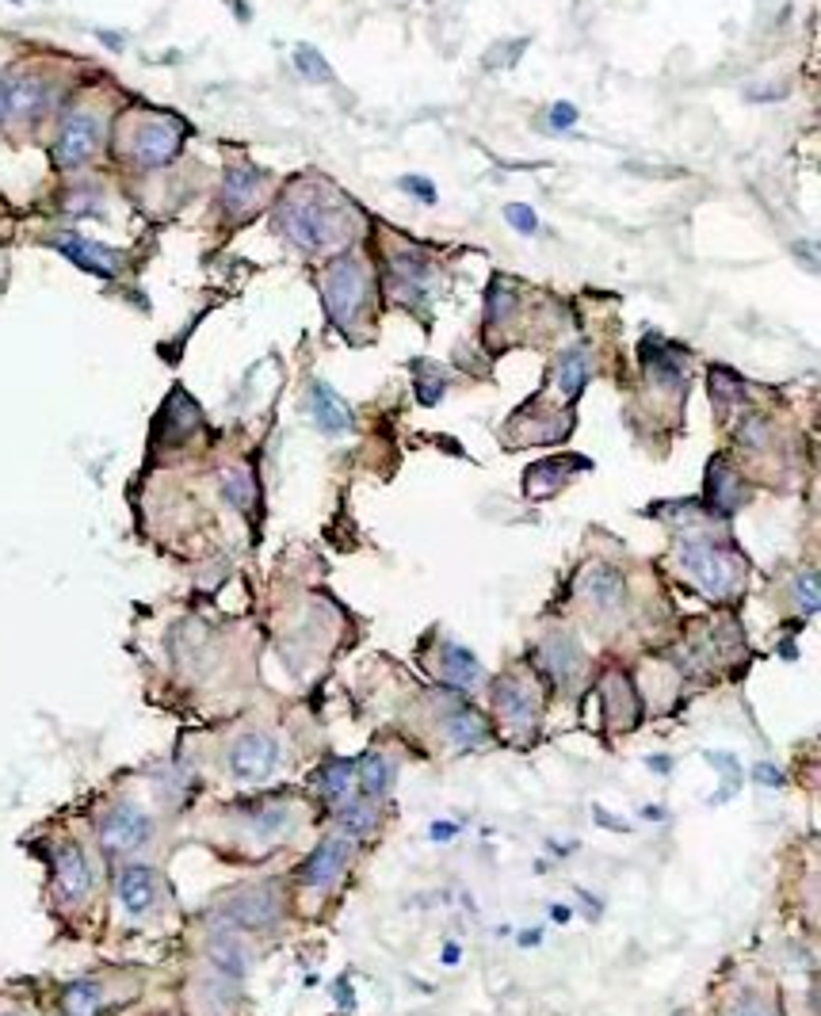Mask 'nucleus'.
I'll use <instances>...</instances> for the list:
<instances>
[{"instance_id":"obj_1","label":"nucleus","mask_w":821,"mask_h":1016,"mask_svg":"<svg viewBox=\"0 0 821 1016\" xmlns=\"http://www.w3.org/2000/svg\"><path fill=\"white\" fill-rule=\"evenodd\" d=\"M680 566L707 597H733L741 589V577H746V566L730 547H719V542L707 539L685 542L680 547Z\"/></svg>"},{"instance_id":"obj_2","label":"nucleus","mask_w":821,"mask_h":1016,"mask_svg":"<svg viewBox=\"0 0 821 1016\" xmlns=\"http://www.w3.org/2000/svg\"><path fill=\"white\" fill-rule=\"evenodd\" d=\"M322 291H325L328 317H333L341 329H348V325L363 314V306H367V268H363L359 261H352V256H344V261H336L333 268H328Z\"/></svg>"},{"instance_id":"obj_3","label":"nucleus","mask_w":821,"mask_h":1016,"mask_svg":"<svg viewBox=\"0 0 821 1016\" xmlns=\"http://www.w3.org/2000/svg\"><path fill=\"white\" fill-rule=\"evenodd\" d=\"M153 841V822L134 803H119L103 814L100 845L108 856H138Z\"/></svg>"},{"instance_id":"obj_4","label":"nucleus","mask_w":821,"mask_h":1016,"mask_svg":"<svg viewBox=\"0 0 821 1016\" xmlns=\"http://www.w3.org/2000/svg\"><path fill=\"white\" fill-rule=\"evenodd\" d=\"M280 230L302 248H322L325 241L333 237L336 222L317 200H310V195H291V200L280 206Z\"/></svg>"},{"instance_id":"obj_5","label":"nucleus","mask_w":821,"mask_h":1016,"mask_svg":"<svg viewBox=\"0 0 821 1016\" xmlns=\"http://www.w3.org/2000/svg\"><path fill=\"white\" fill-rule=\"evenodd\" d=\"M493 703H497L500 719L513 730H535L539 719V688L531 684V677H500L493 688Z\"/></svg>"},{"instance_id":"obj_6","label":"nucleus","mask_w":821,"mask_h":1016,"mask_svg":"<svg viewBox=\"0 0 821 1016\" xmlns=\"http://www.w3.org/2000/svg\"><path fill=\"white\" fill-rule=\"evenodd\" d=\"M100 150V119L92 111H73V115L62 123V134H58V165L62 169H81L97 158Z\"/></svg>"},{"instance_id":"obj_7","label":"nucleus","mask_w":821,"mask_h":1016,"mask_svg":"<svg viewBox=\"0 0 821 1016\" xmlns=\"http://www.w3.org/2000/svg\"><path fill=\"white\" fill-rule=\"evenodd\" d=\"M275 764H280V742L272 734H245L230 749V772L237 780L261 783L272 776Z\"/></svg>"},{"instance_id":"obj_8","label":"nucleus","mask_w":821,"mask_h":1016,"mask_svg":"<svg viewBox=\"0 0 821 1016\" xmlns=\"http://www.w3.org/2000/svg\"><path fill=\"white\" fill-rule=\"evenodd\" d=\"M54 891L62 902H84L92 894V864L89 852L77 841H65L54 852Z\"/></svg>"},{"instance_id":"obj_9","label":"nucleus","mask_w":821,"mask_h":1016,"mask_svg":"<svg viewBox=\"0 0 821 1016\" xmlns=\"http://www.w3.org/2000/svg\"><path fill=\"white\" fill-rule=\"evenodd\" d=\"M180 138H184V126L180 123H172V119H150V123L138 126L131 150L142 165L158 169V165H169V161L176 158Z\"/></svg>"},{"instance_id":"obj_10","label":"nucleus","mask_w":821,"mask_h":1016,"mask_svg":"<svg viewBox=\"0 0 821 1016\" xmlns=\"http://www.w3.org/2000/svg\"><path fill=\"white\" fill-rule=\"evenodd\" d=\"M222 917L233 921V925H241V928H267L275 917H280V894H275L272 886L241 891L226 902Z\"/></svg>"},{"instance_id":"obj_11","label":"nucleus","mask_w":821,"mask_h":1016,"mask_svg":"<svg viewBox=\"0 0 821 1016\" xmlns=\"http://www.w3.org/2000/svg\"><path fill=\"white\" fill-rule=\"evenodd\" d=\"M115 894H119V906H123L126 914L142 917V914H150V910L161 902V880H158V872H153V867L131 864V867H123V872H119Z\"/></svg>"},{"instance_id":"obj_12","label":"nucleus","mask_w":821,"mask_h":1016,"mask_svg":"<svg viewBox=\"0 0 821 1016\" xmlns=\"http://www.w3.org/2000/svg\"><path fill=\"white\" fill-rule=\"evenodd\" d=\"M54 245L62 248V253L81 272L103 275V280L119 275V253H115V248H103V245H97V241H89V237H81V234H62V237H54Z\"/></svg>"},{"instance_id":"obj_13","label":"nucleus","mask_w":821,"mask_h":1016,"mask_svg":"<svg viewBox=\"0 0 821 1016\" xmlns=\"http://www.w3.org/2000/svg\"><path fill=\"white\" fill-rule=\"evenodd\" d=\"M4 108L16 119H39L50 111V84L34 73H23L16 81H4Z\"/></svg>"},{"instance_id":"obj_14","label":"nucleus","mask_w":821,"mask_h":1016,"mask_svg":"<svg viewBox=\"0 0 821 1016\" xmlns=\"http://www.w3.org/2000/svg\"><path fill=\"white\" fill-rule=\"evenodd\" d=\"M581 597L589 600L596 611H619L627 604V581L611 566H589L581 573Z\"/></svg>"},{"instance_id":"obj_15","label":"nucleus","mask_w":821,"mask_h":1016,"mask_svg":"<svg viewBox=\"0 0 821 1016\" xmlns=\"http://www.w3.org/2000/svg\"><path fill=\"white\" fill-rule=\"evenodd\" d=\"M352 856V845L341 837H328L322 849L314 852V856L306 860V867H302V883L306 886H333L341 880L344 864H348Z\"/></svg>"},{"instance_id":"obj_16","label":"nucleus","mask_w":821,"mask_h":1016,"mask_svg":"<svg viewBox=\"0 0 821 1016\" xmlns=\"http://www.w3.org/2000/svg\"><path fill=\"white\" fill-rule=\"evenodd\" d=\"M310 413H314V420L328 436H341L352 428V409L344 406L341 394L325 383H314V390H310Z\"/></svg>"},{"instance_id":"obj_17","label":"nucleus","mask_w":821,"mask_h":1016,"mask_svg":"<svg viewBox=\"0 0 821 1016\" xmlns=\"http://www.w3.org/2000/svg\"><path fill=\"white\" fill-rule=\"evenodd\" d=\"M436 669H439V677L452 680V684H459V688H478L482 684L478 658H474L470 650H463V646H455V642H447L444 650H439Z\"/></svg>"},{"instance_id":"obj_18","label":"nucleus","mask_w":821,"mask_h":1016,"mask_svg":"<svg viewBox=\"0 0 821 1016\" xmlns=\"http://www.w3.org/2000/svg\"><path fill=\"white\" fill-rule=\"evenodd\" d=\"M432 283V264L420 253H402L394 256V287L402 298H420Z\"/></svg>"},{"instance_id":"obj_19","label":"nucleus","mask_w":821,"mask_h":1016,"mask_svg":"<svg viewBox=\"0 0 821 1016\" xmlns=\"http://www.w3.org/2000/svg\"><path fill=\"white\" fill-rule=\"evenodd\" d=\"M447 738L455 745H482L489 738V722L474 708H455L452 719H447Z\"/></svg>"},{"instance_id":"obj_20","label":"nucleus","mask_w":821,"mask_h":1016,"mask_svg":"<svg viewBox=\"0 0 821 1016\" xmlns=\"http://www.w3.org/2000/svg\"><path fill=\"white\" fill-rule=\"evenodd\" d=\"M356 780H359L363 799H383L394 783V769L383 761V756H363L356 764Z\"/></svg>"},{"instance_id":"obj_21","label":"nucleus","mask_w":821,"mask_h":1016,"mask_svg":"<svg viewBox=\"0 0 821 1016\" xmlns=\"http://www.w3.org/2000/svg\"><path fill=\"white\" fill-rule=\"evenodd\" d=\"M256 187H261L256 172H249V169H230V172H226V184H222V203H226L233 214H241L249 203L256 200Z\"/></svg>"},{"instance_id":"obj_22","label":"nucleus","mask_w":821,"mask_h":1016,"mask_svg":"<svg viewBox=\"0 0 821 1016\" xmlns=\"http://www.w3.org/2000/svg\"><path fill=\"white\" fill-rule=\"evenodd\" d=\"M589 375H592V364H589V352L585 348H574V352L561 356L558 383H561V390H566V398H577V394L585 390V383H589Z\"/></svg>"},{"instance_id":"obj_23","label":"nucleus","mask_w":821,"mask_h":1016,"mask_svg":"<svg viewBox=\"0 0 821 1016\" xmlns=\"http://www.w3.org/2000/svg\"><path fill=\"white\" fill-rule=\"evenodd\" d=\"M325 795L333 799V803H352V799L359 795V780H356V764L348 761H333L325 769Z\"/></svg>"},{"instance_id":"obj_24","label":"nucleus","mask_w":821,"mask_h":1016,"mask_svg":"<svg viewBox=\"0 0 821 1016\" xmlns=\"http://www.w3.org/2000/svg\"><path fill=\"white\" fill-rule=\"evenodd\" d=\"M707 497H711V505L719 508V512H730V508L738 505V475H733L722 459L714 463L711 475H707Z\"/></svg>"},{"instance_id":"obj_25","label":"nucleus","mask_w":821,"mask_h":1016,"mask_svg":"<svg viewBox=\"0 0 821 1016\" xmlns=\"http://www.w3.org/2000/svg\"><path fill=\"white\" fill-rule=\"evenodd\" d=\"M65 1016H100L103 1009V986L100 983H73L62 997Z\"/></svg>"},{"instance_id":"obj_26","label":"nucleus","mask_w":821,"mask_h":1016,"mask_svg":"<svg viewBox=\"0 0 821 1016\" xmlns=\"http://www.w3.org/2000/svg\"><path fill=\"white\" fill-rule=\"evenodd\" d=\"M341 825L352 833V837H363V833L375 825V803H371V799H352V803H344Z\"/></svg>"},{"instance_id":"obj_27","label":"nucleus","mask_w":821,"mask_h":1016,"mask_svg":"<svg viewBox=\"0 0 821 1016\" xmlns=\"http://www.w3.org/2000/svg\"><path fill=\"white\" fill-rule=\"evenodd\" d=\"M516 309V287L508 280H497L489 287V322L500 325Z\"/></svg>"},{"instance_id":"obj_28","label":"nucleus","mask_w":821,"mask_h":1016,"mask_svg":"<svg viewBox=\"0 0 821 1016\" xmlns=\"http://www.w3.org/2000/svg\"><path fill=\"white\" fill-rule=\"evenodd\" d=\"M226 494L241 508H249V505H253V478H249L245 470H233V475H226Z\"/></svg>"},{"instance_id":"obj_29","label":"nucleus","mask_w":821,"mask_h":1016,"mask_svg":"<svg viewBox=\"0 0 821 1016\" xmlns=\"http://www.w3.org/2000/svg\"><path fill=\"white\" fill-rule=\"evenodd\" d=\"M711 386H714V394H719V402H733V398H741V383H738V375L722 372V367H714V372H711Z\"/></svg>"},{"instance_id":"obj_30","label":"nucleus","mask_w":821,"mask_h":1016,"mask_svg":"<svg viewBox=\"0 0 821 1016\" xmlns=\"http://www.w3.org/2000/svg\"><path fill=\"white\" fill-rule=\"evenodd\" d=\"M505 219L513 222V230H520V234H535V230H539V219H535V211H531V206H524V203L508 206Z\"/></svg>"},{"instance_id":"obj_31","label":"nucleus","mask_w":821,"mask_h":1016,"mask_svg":"<svg viewBox=\"0 0 821 1016\" xmlns=\"http://www.w3.org/2000/svg\"><path fill=\"white\" fill-rule=\"evenodd\" d=\"M298 69L306 77H314V81H328V65L322 62V54L310 47H298Z\"/></svg>"},{"instance_id":"obj_32","label":"nucleus","mask_w":821,"mask_h":1016,"mask_svg":"<svg viewBox=\"0 0 821 1016\" xmlns=\"http://www.w3.org/2000/svg\"><path fill=\"white\" fill-rule=\"evenodd\" d=\"M550 666H555V677L566 680L569 666H577V646L569 639H558V653H550Z\"/></svg>"},{"instance_id":"obj_33","label":"nucleus","mask_w":821,"mask_h":1016,"mask_svg":"<svg viewBox=\"0 0 821 1016\" xmlns=\"http://www.w3.org/2000/svg\"><path fill=\"white\" fill-rule=\"evenodd\" d=\"M733 1016H776V1009L764 1002V997L749 994V997H741V1002H738V1009H733Z\"/></svg>"},{"instance_id":"obj_34","label":"nucleus","mask_w":821,"mask_h":1016,"mask_svg":"<svg viewBox=\"0 0 821 1016\" xmlns=\"http://www.w3.org/2000/svg\"><path fill=\"white\" fill-rule=\"evenodd\" d=\"M794 589H802V611L814 616L818 608V577L814 573H802V581H794Z\"/></svg>"},{"instance_id":"obj_35","label":"nucleus","mask_w":821,"mask_h":1016,"mask_svg":"<svg viewBox=\"0 0 821 1016\" xmlns=\"http://www.w3.org/2000/svg\"><path fill=\"white\" fill-rule=\"evenodd\" d=\"M550 123H555L558 131H569V126L577 123V108L574 103H558V108L550 111Z\"/></svg>"},{"instance_id":"obj_36","label":"nucleus","mask_w":821,"mask_h":1016,"mask_svg":"<svg viewBox=\"0 0 821 1016\" xmlns=\"http://www.w3.org/2000/svg\"><path fill=\"white\" fill-rule=\"evenodd\" d=\"M402 187H409V192H413V195H420V200H425V203L436 200V187L420 184V176H405V180H402Z\"/></svg>"},{"instance_id":"obj_37","label":"nucleus","mask_w":821,"mask_h":1016,"mask_svg":"<svg viewBox=\"0 0 821 1016\" xmlns=\"http://www.w3.org/2000/svg\"><path fill=\"white\" fill-rule=\"evenodd\" d=\"M432 837H436V841H447V837H452V825H432Z\"/></svg>"},{"instance_id":"obj_38","label":"nucleus","mask_w":821,"mask_h":1016,"mask_svg":"<svg viewBox=\"0 0 821 1016\" xmlns=\"http://www.w3.org/2000/svg\"><path fill=\"white\" fill-rule=\"evenodd\" d=\"M8 115V108H4V81H0V119Z\"/></svg>"},{"instance_id":"obj_39","label":"nucleus","mask_w":821,"mask_h":1016,"mask_svg":"<svg viewBox=\"0 0 821 1016\" xmlns=\"http://www.w3.org/2000/svg\"><path fill=\"white\" fill-rule=\"evenodd\" d=\"M0 1016H28V1013H16V1009H12V1013H0Z\"/></svg>"}]
</instances>
